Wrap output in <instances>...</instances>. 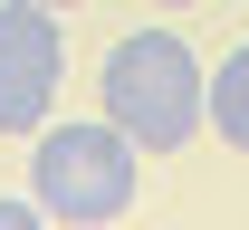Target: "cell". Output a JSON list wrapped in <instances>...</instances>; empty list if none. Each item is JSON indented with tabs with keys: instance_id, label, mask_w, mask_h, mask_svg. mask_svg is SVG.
Masks as SVG:
<instances>
[{
	"instance_id": "1",
	"label": "cell",
	"mask_w": 249,
	"mask_h": 230,
	"mask_svg": "<svg viewBox=\"0 0 249 230\" xmlns=\"http://www.w3.org/2000/svg\"><path fill=\"white\" fill-rule=\"evenodd\" d=\"M96 87H106V125H124L134 154H182L211 115V67L192 58L182 29H124Z\"/></svg>"
},
{
	"instance_id": "2",
	"label": "cell",
	"mask_w": 249,
	"mask_h": 230,
	"mask_svg": "<svg viewBox=\"0 0 249 230\" xmlns=\"http://www.w3.org/2000/svg\"><path fill=\"white\" fill-rule=\"evenodd\" d=\"M134 144H124V125H38V154H29V201L48 211V221H67V230H106V221H124L134 211Z\"/></svg>"
},
{
	"instance_id": "3",
	"label": "cell",
	"mask_w": 249,
	"mask_h": 230,
	"mask_svg": "<svg viewBox=\"0 0 249 230\" xmlns=\"http://www.w3.org/2000/svg\"><path fill=\"white\" fill-rule=\"evenodd\" d=\"M67 77V38L48 0H0V134H38Z\"/></svg>"
},
{
	"instance_id": "4",
	"label": "cell",
	"mask_w": 249,
	"mask_h": 230,
	"mask_svg": "<svg viewBox=\"0 0 249 230\" xmlns=\"http://www.w3.org/2000/svg\"><path fill=\"white\" fill-rule=\"evenodd\" d=\"M211 125H220V144H240V154H249V38L211 67Z\"/></svg>"
},
{
	"instance_id": "5",
	"label": "cell",
	"mask_w": 249,
	"mask_h": 230,
	"mask_svg": "<svg viewBox=\"0 0 249 230\" xmlns=\"http://www.w3.org/2000/svg\"><path fill=\"white\" fill-rule=\"evenodd\" d=\"M0 230H48V211L38 201H0Z\"/></svg>"
},
{
	"instance_id": "6",
	"label": "cell",
	"mask_w": 249,
	"mask_h": 230,
	"mask_svg": "<svg viewBox=\"0 0 249 230\" xmlns=\"http://www.w3.org/2000/svg\"><path fill=\"white\" fill-rule=\"evenodd\" d=\"M48 10H77V0H48Z\"/></svg>"
},
{
	"instance_id": "7",
	"label": "cell",
	"mask_w": 249,
	"mask_h": 230,
	"mask_svg": "<svg viewBox=\"0 0 249 230\" xmlns=\"http://www.w3.org/2000/svg\"><path fill=\"white\" fill-rule=\"evenodd\" d=\"M163 10H182V0H163Z\"/></svg>"
}]
</instances>
